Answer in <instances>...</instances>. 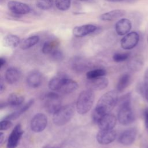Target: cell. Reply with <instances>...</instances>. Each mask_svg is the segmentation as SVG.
<instances>
[{
	"label": "cell",
	"mask_w": 148,
	"mask_h": 148,
	"mask_svg": "<svg viewBox=\"0 0 148 148\" xmlns=\"http://www.w3.org/2000/svg\"><path fill=\"white\" fill-rule=\"evenodd\" d=\"M6 64V60L3 58V57H1L0 58V68H2L3 66L5 65Z\"/></svg>",
	"instance_id": "8d00e7d4"
},
{
	"label": "cell",
	"mask_w": 148,
	"mask_h": 148,
	"mask_svg": "<svg viewBox=\"0 0 148 148\" xmlns=\"http://www.w3.org/2000/svg\"><path fill=\"white\" fill-rule=\"evenodd\" d=\"M39 41V37L37 35H33L23 39L20 42V47L23 50H26L35 46Z\"/></svg>",
	"instance_id": "cb8c5ba5"
},
{
	"label": "cell",
	"mask_w": 148,
	"mask_h": 148,
	"mask_svg": "<svg viewBox=\"0 0 148 148\" xmlns=\"http://www.w3.org/2000/svg\"><path fill=\"white\" fill-rule=\"evenodd\" d=\"M58 42L56 40H49L46 42L42 48V51L45 54H50L55 50L57 49Z\"/></svg>",
	"instance_id": "484cf974"
},
{
	"label": "cell",
	"mask_w": 148,
	"mask_h": 148,
	"mask_svg": "<svg viewBox=\"0 0 148 148\" xmlns=\"http://www.w3.org/2000/svg\"><path fill=\"white\" fill-rule=\"evenodd\" d=\"M109 84L108 78L102 76L94 79H87L86 86L88 89L91 90H102L106 88Z\"/></svg>",
	"instance_id": "8fae6325"
},
{
	"label": "cell",
	"mask_w": 148,
	"mask_h": 148,
	"mask_svg": "<svg viewBox=\"0 0 148 148\" xmlns=\"http://www.w3.org/2000/svg\"><path fill=\"white\" fill-rule=\"evenodd\" d=\"M42 80V75L38 71H33L29 72L26 79L27 85L31 88H36L40 86Z\"/></svg>",
	"instance_id": "e0dca14e"
},
{
	"label": "cell",
	"mask_w": 148,
	"mask_h": 148,
	"mask_svg": "<svg viewBox=\"0 0 148 148\" xmlns=\"http://www.w3.org/2000/svg\"><path fill=\"white\" fill-rule=\"evenodd\" d=\"M97 29V27L94 25L85 24L74 27L72 32L75 36L82 38L94 32Z\"/></svg>",
	"instance_id": "9a60e30c"
},
{
	"label": "cell",
	"mask_w": 148,
	"mask_h": 148,
	"mask_svg": "<svg viewBox=\"0 0 148 148\" xmlns=\"http://www.w3.org/2000/svg\"><path fill=\"white\" fill-rule=\"evenodd\" d=\"M116 116L109 113L103 115L97 124L101 130H112L116 125Z\"/></svg>",
	"instance_id": "4fadbf2b"
},
{
	"label": "cell",
	"mask_w": 148,
	"mask_h": 148,
	"mask_svg": "<svg viewBox=\"0 0 148 148\" xmlns=\"http://www.w3.org/2000/svg\"><path fill=\"white\" fill-rule=\"evenodd\" d=\"M130 53L129 52L125 53H116L113 56V60L114 62H121L128 60L130 57Z\"/></svg>",
	"instance_id": "4dcf8cb0"
},
{
	"label": "cell",
	"mask_w": 148,
	"mask_h": 148,
	"mask_svg": "<svg viewBox=\"0 0 148 148\" xmlns=\"http://www.w3.org/2000/svg\"><path fill=\"white\" fill-rule=\"evenodd\" d=\"M95 99L92 90L87 89L82 91L78 96L76 102V110L80 114L87 113L92 108Z\"/></svg>",
	"instance_id": "277c9868"
},
{
	"label": "cell",
	"mask_w": 148,
	"mask_h": 148,
	"mask_svg": "<svg viewBox=\"0 0 148 148\" xmlns=\"http://www.w3.org/2000/svg\"><path fill=\"white\" fill-rule=\"evenodd\" d=\"M3 44L6 47L14 48L20 44V38L13 34H8L3 38Z\"/></svg>",
	"instance_id": "603a6c76"
},
{
	"label": "cell",
	"mask_w": 148,
	"mask_h": 148,
	"mask_svg": "<svg viewBox=\"0 0 148 148\" xmlns=\"http://www.w3.org/2000/svg\"><path fill=\"white\" fill-rule=\"evenodd\" d=\"M24 133L20 124H17L12 130L8 139L6 148H16Z\"/></svg>",
	"instance_id": "9c48e42d"
},
{
	"label": "cell",
	"mask_w": 148,
	"mask_h": 148,
	"mask_svg": "<svg viewBox=\"0 0 148 148\" xmlns=\"http://www.w3.org/2000/svg\"><path fill=\"white\" fill-rule=\"evenodd\" d=\"M119 110L117 118L119 123L124 125H127L133 123L135 115L131 107V97L130 93H127L119 98Z\"/></svg>",
	"instance_id": "7a4b0ae2"
},
{
	"label": "cell",
	"mask_w": 148,
	"mask_h": 148,
	"mask_svg": "<svg viewBox=\"0 0 148 148\" xmlns=\"http://www.w3.org/2000/svg\"><path fill=\"white\" fill-rule=\"evenodd\" d=\"M4 88H5V84H3V80L1 79V83H0V91H1V93H2L3 92V91L4 90Z\"/></svg>",
	"instance_id": "74e56055"
},
{
	"label": "cell",
	"mask_w": 148,
	"mask_h": 148,
	"mask_svg": "<svg viewBox=\"0 0 148 148\" xmlns=\"http://www.w3.org/2000/svg\"><path fill=\"white\" fill-rule=\"evenodd\" d=\"M78 1H87L88 0H78Z\"/></svg>",
	"instance_id": "b9f144b4"
},
{
	"label": "cell",
	"mask_w": 148,
	"mask_h": 148,
	"mask_svg": "<svg viewBox=\"0 0 148 148\" xmlns=\"http://www.w3.org/2000/svg\"><path fill=\"white\" fill-rule=\"evenodd\" d=\"M6 139V136L4 133H3L2 132H1L0 134V145H2L4 142L5 140Z\"/></svg>",
	"instance_id": "d590c367"
},
{
	"label": "cell",
	"mask_w": 148,
	"mask_h": 148,
	"mask_svg": "<svg viewBox=\"0 0 148 148\" xmlns=\"http://www.w3.org/2000/svg\"><path fill=\"white\" fill-rule=\"evenodd\" d=\"M106 74V71L102 68H97L88 71L86 73L87 79L104 76Z\"/></svg>",
	"instance_id": "4316f807"
},
{
	"label": "cell",
	"mask_w": 148,
	"mask_h": 148,
	"mask_svg": "<svg viewBox=\"0 0 148 148\" xmlns=\"http://www.w3.org/2000/svg\"><path fill=\"white\" fill-rule=\"evenodd\" d=\"M131 82V76L128 73L122 75L117 83L116 90L117 92H121L127 88Z\"/></svg>",
	"instance_id": "44dd1931"
},
{
	"label": "cell",
	"mask_w": 148,
	"mask_h": 148,
	"mask_svg": "<svg viewBox=\"0 0 148 148\" xmlns=\"http://www.w3.org/2000/svg\"><path fill=\"white\" fill-rule=\"evenodd\" d=\"M88 63L81 58L75 59L72 63V68L76 72H82L85 71L88 69Z\"/></svg>",
	"instance_id": "d4e9b609"
},
{
	"label": "cell",
	"mask_w": 148,
	"mask_h": 148,
	"mask_svg": "<svg viewBox=\"0 0 148 148\" xmlns=\"http://www.w3.org/2000/svg\"><path fill=\"white\" fill-rule=\"evenodd\" d=\"M145 98L146 101H147V103H148V88H147V90H146V91L145 95Z\"/></svg>",
	"instance_id": "f35d334b"
},
{
	"label": "cell",
	"mask_w": 148,
	"mask_h": 148,
	"mask_svg": "<svg viewBox=\"0 0 148 148\" xmlns=\"http://www.w3.org/2000/svg\"><path fill=\"white\" fill-rule=\"evenodd\" d=\"M119 101L117 91L112 90L105 93L99 99L97 104L91 114L92 121L94 123L98 124L101 117L109 113L117 104Z\"/></svg>",
	"instance_id": "6da1fadb"
},
{
	"label": "cell",
	"mask_w": 148,
	"mask_h": 148,
	"mask_svg": "<svg viewBox=\"0 0 148 148\" xmlns=\"http://www.w3.org/2000/svg\"><path fill=\"white\" fill-rule=\"evenodd\" d=\"M34 99H31L28 102L25 103L21 107L19 108L17 110L5 116L4 117V119H7L9 120H14L17 119L20 117V115H21L27 110H28L29 108H30L31 106L34 104Z\"/></svg>",
	"instance_id": "d6986e66"
},
{
	"label": "cell",
	"mask_w": 148,
	"mask_h": 148,
	"mask_svg": "<svg viewBox=\"0 0 148 148\" xmlns=\"http://www.w3.org/2000/svg\"><path fill=\"white\" fill-rule=\"evenodd\" d=\"M143 84L147 88H148V68L146 69V71H145V73Z\"/></svg>",
	"instance_id": "836d02e7"
},
{
	"label": "cell",
	"mask_w": 148,
	"mask_h": 148,
	"mask_svg": "<svg viewBox=\"0 0 148 148\" xmlns=\"http://www.w3.org/2000/svg\"><path fill=\"white\" fill-rule=\"evenodd\" d=\"M109 2H120V1H123L124 0H106Z\"/></svg>",
	"instance_id": "60d3db41"
},
{
	"label": "cell",
	"mask_w": 148,
	"mask_h": 148,
	"mask_svg": "<svg viewBox=\"0 0 148 148\" xmlns=\"http://www.w3.org/2000/svg\"><path fill=\"white\" fill-rule=\"evenodd\" d=\"M50 55L51 56V58L56 61H61L64 57L62 52L59 50L58 49L53 51Z\"/></svg>",
	"instance_id": "1f68e13d"
},
{
	"label": "cell",
	"mask_w": 148,
	"mask_h": 148,
	"mask_svg": "<svg viewBox=\"0 0 148 148\" xmlns=\"http://www.w3.org/2000/svg\"><path fill=\"white\" fill-rule=\"evenodd\" d=\"M132 28L131 21L128 18L120 19L115 25V30L116 33L120 35H125L130 32Z\"/></svg>",
	"instance_id": "2e32d148"
},
{
	"label": "cell",
	"mask_w": 148,
	"mask_h": 148,
	"mask_svg": "<svg viewBox=\"0 0 148 148\" xmlns=\"http://www.w3.org/2000/svg\"><path fill=\"white\" fill-rule=\"evenodd\" d=\"M56 8L61 11L68 10L71 5V0H55Z\"/></svg>",
	"instance_id": "f1b7e54d"
},
{
	"label": "cell",
	"mask_w": 148,
	"mask_h": 148,
	"mask_svg": "<svg viewBox=\"0 0 148 148\" xmlns=\"http://www.w3.org/2000/svg\"><path fill=\"white\" fill-rule=\"evenodd\" d=\"M47 117L41 113L36 114L31 119L30 123V127L34 132H42L47 127Z\"/></svg>",
	"instance_id": "52a82bcc"
},
{
	"label": "cell",
	"mask_w": 148,
	"mask_h": 148,
	"mask_svg": "<svg viewBox=\"0 0 148 148\" xmlns=\"http://www.w3.org/2000/svg\"><path fill=\"white\" fill-rule=\"evenodd\" d=\"M74 109L73 105L71 104L61 106L53 113V123L58 126H62L66 124L72 118L75 112Z\"/></svg>",
	"instance_id": "5b68a950"
},
{
	"label": "cell",
	"mask_w": 148,
	"mask_h": 148,
	"mask_svg": "<svg viewBox=\"0 0 148 148\" xmlns=\"http://www.w3.org/2000/svg\"><path fill=\"white\" fill-rule=\"evenodd\" d=\"M9 10L16 15H24L28 14L31 11V8L27 4L16 1H10L8 3Z\"/></svg>",
	"instance_id": "30bf717a"
},
{
	"label": "cell",
	"mask_w": 148,
	"mask_h": 148,
	"mask_svg": "<svg viewBox=\"0 0 148 148\" xmlns=\"http://www.w3.org/2000/svg\"><path fill=\"white\" fill-rule=\"evenodd\" d=\"M145 124L146 130L148 133V110H146L145 113Z\"/></svg>",
	"instance_id": "e575fe53"
},
{
	"label": "cell",
	"mask_w": 148,
	"mask_h": 148,
	"mask_svg": "<svg viewBox=\"0 0 148 148\" xmlns=\"http://www.w3.org/2000/svg\"><path fill=\"white\" fill-rule=\"evenodd\" d=\"M139 40V35L138 33L132 31L126 34L121 39V46L124 50H131L138 45Z\"/></svg>",
	"instance_id": "ba28073f"
},
{
	"label": "cell",
	"mask_w": 148,
	"mask_h": 148,
	"mask_svg": "<svg viewBox=\"0 0 148 148\" xmlns=\"http://www.w3.org/2000/svg\"><path fill=\"white\" fill-rule=\"evenodd\" d=\"M53 5V0H36V6L42 10H48Z\"/></svg>",
	"instance_id": "f546056e"
},
{
	"label": "cell",
	"mask_w": 148,
	"mask_h": 148,
	"mask_svg": "<svg viewBox=\"0 0 148 148\" xmlns=\"http://www.w3.org/2000/svg\"><path fill=\"white\" fill-rule=\"evenodd\" d=\"M44 107L49 113H54L61 106V99L59 94L55 92H49L44 97Z\"/></svg>",
	"instance_id": "8992f818"
},
{
	"label": "cell",
	"mask_w": 148,
	"mask_h": 148,
	"mask_svg": "<svg viewBox=\"0 0 148 148\" xmlns=\"http://www.w3.org/2000/svg\"><path fill=\"white\" fill-rule=\"evenodd\" d=\"M116 132L114 130H101L97 134L96 139L101 145H108L113 142L116 138Z\"/></svg>",
	"instance_id": "7c38bea8"
},
{
	"label": "cell",
	"mask_w": 148,
	"mask_h": 148,
	"mask_svg": "<svg viewBox=\"0 0 148 148\" xmlns=\"http://www.w3.org/2000/svg\"><path fill=\"white\" fill-rule=\"evenodd\" d=\"M42 148H60V147L58 146H51L47 145V146H43Z\"/></svg>",
	"instance_id": "ab89813d"
},
{
	"label": "cell",
	"mask_w": 148,
	"mask_h": 148,
	"mask_svg": "<svg viewBox=\"0 0 148 148\" xmlns=\"http://www.w3.org/2000/svg\"><path fill=\"white\" fill-rule=\"evenodd\" d=\"M142 65L143 62L142 58L139 57H136L131 59L128 64L129 68L134 71H137L140 70V69L142 68Z\"/></svg>",
	"instance_id": "83f0119b"
},
{
	"label": "cell",
	"mask_w": 148,
	"mask_h": 148,
	"mask_svg": "<svg viewBox=\"0 0 148 148\" xmlns=\"http://www.w3.org/2000/svg\"><path fill=\"white\" fill-rule=\"evenodd\" d=\"M147 43H148V35H147Z\"/></svg>",
	"instance_id": "7bdbcfd3"
},
{
	"label": "cell",
	"mask_w": 148,
	"mask_h": 148,
	"mask_svg": "<svg viewBox=\"0 0 148 148\" xmlns=\"http://www.w3.org/2000/svg\"><path fill=\"white\" fill-rule=\"evenodd\" d=\"M125 14V11L123 9H114L104 13L100 16L102 21H113Z\"/></svg>",
	"instance_id": "ffe728a7"
},
{
	"label": "cell",
	"mask_w": 148,
	"mask_h": 148,
	"mask_svg": "<svg viewBox=\"0 0 148 148\" xmlns=\"http://www.w3.org/2000/svg\"><path fill=\"white\" fill-rule=\"evenodd\" d=\"M137 135V130L135 128H131L124 131L119 138V142L123 145L129 146L135 141Z\"/></svg>",
	"instance_id": "5bb4252c"
},
{
	"label": "cell",
	"mask_w": 148,
	"mask_h": 148,
	"mask_svg": "<svg viewBox=\"0 0 148 148\" xmlns=\"http://www.w3.org/2000/svg\"><path fill=\"white\" fill-rule=\"evenodd\" d=\"M21 73L20 71L15 67H10L5 72V77L6 81L10 84L17 82L21 77Z\"/></svg>",
	"instance_id": "ac0fdd59"
},
{
	"label": "cell",
	"mask_w": 148,
	"mask_h": 148,
	"mask_svg": "<svg viewBox=\"0 0 148 148\" xmlns=\"http://www.w3.org/2000/svg\"><path fill=\"white\" fill-rule=\"evenodd\" d=\"M24 101V97L20 94L13 93L9 95L6 102L8 106L12 107H17L20 106Z\"/></svg>",
	"instance_id": "7402d4cb"
},
{
	"label": "cell",
	"mask_w": 148,
	"mask_h": 148,
	"mask_svg": "<svg viewBox=\"0 0 148 148\" xmlns=\"http://www.w3.org/2000/svg\"><path fill=\"white\" fill-rule=\"evenodd\" d=\"M48 86L51 90L66 94L74 92L78 87L76 81L62 73L53 77L49 81Z\"/></svg>",
	"instance_id": "3957f363"
},
{
	"label": "cell",
	"mask_w": 148,
	"mask_h": 148,
	"mask_svg": "<svg viewBox=\"0 0 148 148\" xmlns=\"http://www.w3.org/2000/svg\"><path fill=\"white\" fill-rule=\"evenodd\" d=\"M12 125L13 124L11 120L3 119L0 122V130L1 131H5L9 129Z\"/></svg>",
	"instance_id": "d6a6232c"
}]
</instances>
